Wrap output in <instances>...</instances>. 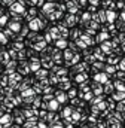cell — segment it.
<instances>
[{
    "instance_id": "obj_2",
    "label": "cell",
    "mask_w": 125,
    "mask_h": 128,
    "mask_svg": "<svg viewBox=\"0 0 125 128\" xmlns=\"http://www.w3.org/2000/svg\"><path fill=\"white\" fill-rule=\"evenodd\" d=\"M57 45H58V46H64V45H66V42H62V40H58V42H57Z\"/></svg>"
},
{
    "instance_id": "obj_1",
    "label": "cell",
    "mask_w": 125,
    "mask_h": 128,
    "mask_svg": "<svg viewBox=\"0 0 125 128\" xmlns=\"http://www.w3.org/2000/svg\"><path fill=\"white\" fill-rule=\"evenodd\" d=\"M31 27H33V30H37V27H39V22H37V21H33V22H31Z\"/></svg>"
}]
</instances>
